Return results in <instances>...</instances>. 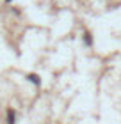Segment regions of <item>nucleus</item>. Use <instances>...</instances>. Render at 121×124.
Masks as SVG:
<instances>
[{"mask_svg":"<svg viewBox=\"0 0 121 124\" xmlns=\"http://www.w3.org/2000/svg\"><path fill=\"white\" fill-rule=\"evenodd\" d=\"M7 124H14V110H7Z\"/></svg>","mask_w":121,"mask_h":124,"instance_id":"obj_1","label":"nucleus"},{"mask_svg":"<svg viewBox=\"0 0 121 124\" xmlns=\"http://www.w3.org/2000/svg\"><path fill=\"white\" fill-rule=\"evenodd\" d=\"M28 80L32 83H36V85H39V76L37 75H28Z\"/></svg>","mask_w":121,"mask_h":124,"instance_id":"obj_2","label":"nucleus"},{"mask_svg":"<svg viewBox=\"0 0 121 124\" xmlns=\"http://www.w3.org/2000/svg\"><path fill=\"white\" fill-rule=\"evenodd\" d=\"M84 39H85V44H91V43H93V39H91L89 34H84Z\"/></svg>","mask_w":121,"mask_h":124,"instance_id":"obj_3","label":"nucleus"}]
</instances>
